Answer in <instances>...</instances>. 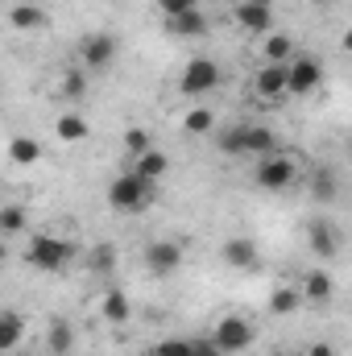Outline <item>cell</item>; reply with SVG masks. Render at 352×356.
I'll list each match as a JSON object with an SVG mask.
<instances>
[{
  "mask_svg": "<svg viewBox=\"0 0 352 356\" xmlns=\"http://www.w3.org/2000/svg\"><path fill=\"white\" fill-rule=\"evenodd\" d=\"M150 203H154V186H150L145 178H137L133 170H125V175H116L108 182V207H112V211L137 216V211H145Z\"/></svg>",
  "mask_w": 352,
  "mask_h": 356,
  "instance_id": "6da1fadb",
  "label": "cell"
},
{
  "mask_svg": "<svg viewBox=\"0 0 352 356\" xmlns=\"http://www.w3.org/2000/svg\"><path fill=\"white\" fill-rule=\"evenodd\" d=\"M75 257V245L67 236H50V232H33L29 236V249H25V261L42 273H58V269L71 266Z\"/></svg>",
  "mask_w": 352,
  "mask_h": 356,
  "instance_id": "7a4b0ae2",
  "label": "cell"
},
{
  "mask_svg": "<svg viewBox=\"0 0 352 356\" xmlns=\"http://www.w3.org/2000/svg\"><path fill=\"white\" fill-rule=\"evenodd\" d=\"M220 79H224L220 63L207 58V54H199V58H191V63L182 67V75H178V91H182L186 99H199V95H207V91L220 88Z\"/></svg>",
  "mask_w": 352,
  "mask_h": 356,
  "instance_id": "3957f363",
  "label": "cell"
},
{
  "mask_svg": "<svg viewBox=\"0 0 352 356\" xmlns=\"http://www.w3.org/2000/svg\"><path fill=\"white\" fill-rule=\"evenodd\" d=\"M116 50H120V42H116L112 33H104V29L79 38V63H83L88 75H104V71L116 63Z\"/></svg>",
  "mask_w": 352,
  "mask_h": 356,
  "instance_id": "277c9868",
  "label": "cell"
},
{
  "mask_svg": "<svg viewBox=\"0 0 352 356\" xmlns=\"http://www.w3.org/2000/svg\"><path fill=\"white\" fill-rule=\"evenodd\" d=\"M257 186L269 191V195H282V191H290L294 182H298V166H294V158H286V154H269L257 162Z\"/></svg>",
  "mask_w": 352,
  "mask_h": 356,
  "instance_id": "5b68a950",
  "label": "cell"
},
{
  "mask_svg": "<svg viewBox=\"0 0 352 356\" xmlns=\"http://www.w3.org/2000/svg\"><path fill=\"white\" fill-rule=\"evenodd\" d=\"M211 340L224 348V353H245L249 344H253V323L245 319V315H224V319H216V327H211Z\"/></svg>",
  "mask_w": 352,
  "mask_h": 356,
  "instance_id": "8992f818",
  "label": "cell"
},
{
  "mask_svg": "<svg viewBox=\"0 0 352 356\" xmlns=\"http://www.w3.org/2000/svg\"><path fill=\"white\" fill-rule=\"evenodd\" d=\"M141 261L150 269V277H175L182 269V245L178 241H150Z\"/></svg>",
  "mask_w": 352,
  "mask_h": 356,
  "instance_id": "52a82bcc",
  "label": "cell"
},
{
  "mask_svg": "<svg viewBox=\"0 0 352 356\" xmlns=\"http://www.w3.org/2000/svg\"><path fill=\"white\" fill-rule=\"evenodd\" d=\"M340 228L328 220V216H315L311 224H307V245H311V253L319 257V261H332L336 253H340Z\"/></svg>",
  "mask_w": 352,
  "mask_h": 356,
  "instance_id": "ba28073f",
  "label": "cell"
},
{
  "mask_svg": "<svg viewBox=\"0 0 352 356\" xmlns=\"http://www.w3.org/2000/svg\"><path fill=\"white\" fill-rule=\"evenodd\" d=\"M286 67H290V95H311L323 83V63L315 54H294Z\"/></svg>",
  "mask_w": 352,
  "mask_h": 356,
  "instance_id": "9c48e42d",
  "label": "cell"
},
{
  "mask_svg": "<svg viewBox=\"0 0 352 356\" xmlns=\"http://www.w3.org/2000/svg\"><path fill=\"white\" fill-rule=\"evenodd\" d=\"M253 91H257V99H269V104L290 95V67L286 63H265L257 71V79H253Z\"/></svg>",
  "mask_w": 352,
  "mask_h": 356,
  "instance_id": "30bf717a",
  "label": "cell"
},
{
  "mask_svg": "<svg viewBox=\"0 0 352 356\" xmlns=\"http://www.w3.org/2000/svg\"><path fill=\"white\" fill-rule=\"evenodd\" d=\"M232 21L245 29V33H273V8H265V4H253V0H241L237 8H232Z\"/></svg>",
  "mask_w": 352,
  "mask_h": 356,
  "instance_id": "8fae6325",
  "label": "cell"
},
{
  "mask_svg": "<svg viewBox=\"0 0 352 356\" xmlns=\"http://www.w3.org/2000/svg\"><path fill=\"white\" fill-rule=\"evenodd\" d=\"M298 286H303V298H307L311 307H328V302L336 298V277H332L328 269H307Z\"/></svg>",
  "mask_w": 352,
  "mask_h": 356,
  "instance_id": "7c38bea8",
  "label": "cell"
},
{
  "mask_svg": "<svg viewBox=\"0 0 352 356\" xmlns=\"http://www.w3.org/2000/svg\"><path fill=\"white\" fill-rule=\"evenodd\" d=\"M99 315H104L112 327H125V323L133 319V302H129V294H125L120 286L104 290V298H99Z\"/></svg>",
  "mask_w": 352,
  "mask_h": 356,
  "instance_id": "4fadbf2b",
  "label": "cell"
},
{
  "mask_svg": "<svg viewBox=\"0 0 352 356\" xmlns=\"http://www.w3.org/2000/svg\"><path fill=\"white\" fill-rule=\"evenodd\" d=\"M220 257H224V266H232V269H253L257 266V245L249 236H228Z\"/></svg>",
  "mask_w": 352,
  "mask_h": 356,
  "instance_id": "5bb4252c",
  "label": "cell"
},
{
  "mask_svg": "<svg viewBox=\"0 0 352 356\" xmlns=\"http://www.w3.org/2000/svg\"><path fill=\"white\" fill-rule=\"evenodd\" d=\"M71 348H75V323L63 319V315H54L50 327H46V353L50 356H67Z\"/></svg>",
  "mask_w": 352,
  "mask_h": 356,
  "instance_id": "9a60e30c",
  "label": "cell"
},
{
  "mask_svg": "<svg viewBox=\"0 0 352 356\" xmlns=\"http://www.w3.org/2000/svg\"><path fill=\"white\" fill-rule=\"evenodd\" d=\"M8 21H13V29H21V33L42 29V25H46V8H42V0H21V4L8 8Z\"/></svg>",
  "mask_w": 352,
  "mask_h": 356,
  "instance_id": "2e32d148",
  "label": "cell"
},
{
  "mask_svg": "<svg viewBox=\"0 0 352 356\" xmlns=\"http://www.w3.org/2000/svg\"><path fill=\"white\" fill-rule=\"evenodd\" d=\"M133 175H137V178H145L150 186H158L162 178L170 175V158H166L162 149H150V154H141V158L133 162Z\"/></svg>",
  "mask_w": 352,
  "mask_h": 356,
  "instance_id": "e0dca14e",
  "label": "cell"
},
{
  "mask_svg": "<svg viewBox=\"0 0 352 356\" xmlns=\"http://www.w3.org/2000/svg\"><path fill=\"white\" fill-rule=\"evenodd\" d=\"M307 298H303V286H278L273 294H269V315H278V319H286V315H294L298 307H303Z\"/></svg>",
  "mask_w": 352,
  "mask_h": 356,
  "instance_id": "ac0fdd59",
  "label": "cell"
},
{
  "mask_svg": "<svg viewBox=\"0 0 352 356\" xmlns=\"http://www.w3.org/2000/svg\"><path fill=\"white\" fill-rule=\"evenodd\" d=\"M166 33H175V38H207V17L199 8L182 13V17H166Z\"/></svg>",
  "mask_w": 352,
  "mask_h": 356,
  "instance_id": "d6986e66",
  "label": "cell"
},
{
  "mask_svg": "<svg viewBox=\"0 0 352 356\" xmlns=\"http://www.w3.org/2000/svg\"><path fill=\"white\" fill-rule=\"evenodd\" d=\"M88 120L79 116V112H63L58 120H54V137L58 141H67V145H79V141H88Z\"/></svg>",
  "mask_w": 352,
  "mask_h": 356,
  "instance_id": "ffe728a7",
  "label": "cell"
},
{
  "mask_svg": "<svg viewBox=\"0 0 352 356\" xmlns=\"http://www.w3.org/2000/svg\"><path fill=\"white\" fill-rule=\"evenodd\" d=\"M216 149H220L224 158H241V154H249V124H232V129H224Z\"/></svg>",
  "mask_w": 352,
  "mask_h": 356,
  "instance_id": "44dd1931",
  "label": "cell"
},
{
  "mask_svg": "<svg viewBox=\"0 0 352 356\" xmlns=\"http://www.w3.org/2000/svg\"><path fill=\"white\" fill-rule=\"evenodd\" d=\"M21 336H25V319H21V311H0V348L13 353V348L21 344Z\"/></svg>",
  "mask_w": 352,
  "mask_h": 356,
  "instance_id": "7402d4cb",
  "label": "cell"
},
{
  "mask_svg": "<svg viewBox=\"0 0 352 356\" xmlns=\"http://www.w3.org/2000/svg\"><path fill=\"white\" fill-rule=\"evenodd\" d=\"M211 129H216V112H211V108H203V104H199V108H191V112L182 116V133H191V137H207Z\"/></svg>",
  "mask_w": 352,
  "mask_h": 356,
  "instance_id": "603a6c76",
  "label": "cell"
},
{
  "mask_svg": "<svg viewBox=\"0 0 352 356\" xmlns=\"http://www.w3.org/2000/svg\"><path fill=\"white\" fill-rule=\"evenodd\" d=\"M8 158H13V166H33V162H42V145L33 137H13L8 141Z\"/></svg>",
  "mask_w": 352,
  "mask_h": 356,
  "instance_id": "cb8c5ba5",
  "label": "cell"
},
{
  "mask_svg": "<svg viewBox=\"0 0 352 356\" xmlns=\"http://www.w3.org/2000/svg\"><path fill=\"white\" fill-rule=\"evenodd\" d=\"M262 54H265V63H290L298 50H294V42H290L286 33H265Z\"/></svg>",
  "mask_w": 352,
  "mask_h": 356,
  "instance_id": "d4e9b609",
  "label": "cell"
},
{
  "mask_svg": "<svg viewBox=\"0 0 352 356\" xmlns=\"http://www.w3.org/2000/svg\"><path fill=\"white\" fill-rule=\"evenodd\" d=\"M249 154H253V158H269V154H278V133L265 129V124H249Z\"/></svg>",
  "mask_w": 352,
  "mask_h": 356,
  "instance_id": "484cf974",
  "label": "cell"
},
{
  "mask_svg": "<svg viewBox=\"0 0 352 356\" xmlns=\"http://www.w3.org/2000/svg\"><path fill=\"white\" fill-rule=\"evenodd\" d=\"M88 266L99 273V277H112L116 273V245H108V241H99V245H91L88 253Z\"/></svg>",
  "mask_w": 352,
  "mask_h": 356,
  "instance_id": "4316f807",
  "label": "cell"
},
{
  "mask_svg": "<svg viewBox=\"0 0 352 356\" xmlns=\"http://www.w3.org/2000/svg\"><path fill=\"white\" fill-rule=\"evenodd\" d=\"M58 91H63V99L67 104H79L83 95H88V71H63V83H58Z\"/></svg>",
  "mask_w": 352,
  "mask_h": 356,
  "instance_id": "83f0119b",
  "label": "cell"
},
{
  "mask_svg": "<svg viewBox=\"0 0 352 356\" xmlns=\"http://www.w3.org/2000/svg\"><path fill=\"white\" fill-rule=\"evenodd\" d=\"M307 186H311V199H315V203H332V199L340 195L336 178L328 175V170H315V175L307 178Z\"/></svg>",
  "mask_w": 352,
  "mask_h": 356,
  "instance_id": "f1b7e54d",
  "label": "cell"
},
{
  "mask_svg": "<svg viewBox=\"0 0 352 356\" xmlns=\"http://www.w3.org/2000/svg\"><path fill=\"white\" fill-rule=\"evenodd\" d=\"M125 149H129V158H133V162H137L141 154H150V149H154L150 129H129V133H125Z\"/></svg>",
  "mask_w": 352,
  "mask_h": 356,
  "instance_id": "f546056e",
  "label": "cell"
},
{
  "mask_svg": "<svg viewBox=\"0 0 352 356\" xmlns=\"http://www.w3.org/2000/svg\"><path fill=\"white\" fill-rule=\"evenodd\" d=\"M0 232H4V236L25 232V207H21V203H8V207L0 211Z\"/></svg>",
  "mask_w": 352,
  "mask_h": 356,
  "instance_id": "4dcf8cb0",
  "label": "cell"
},
{
  "mask_svg": "<svg viewBox=\"0 0 352 356\" xmlns=\"http://www.w3.org/2000/svg\"><path fill=\"white\" fill-rule=\"evenodd\" d=\"M154 356H195V340H182V336H166L162 344H154Z\"/></svg>",
  "mask_w": 352,
  "mask_h": 356,
  "instance_id": "1f68e13d",
  "label": "cell"
},
{
  "mask_svg": "<svg viewBox=\"0 0 352 356\" xmlns=\"http://www.w3.org/2000/svg\"><path fill=\"white\" fill-rule=\"evenodd\" d=\"M158 8H162V17H182V13H195L199 0H158Z\"/></svg>",
  "mask_w": 352,
  "mask_h": 356,
  "instance_id": "d6a6232c",
  "label": "cell"
},
{
  "mask_svg": "<svg viewBox=\"0 0 352 356\" xmlns=\"http://www.w3.org/2000/svg\"><path fill=\"white\" fill-rule=\"evenodd\" d=\"M195 356H228V353H224L211 336H203V340H195Z\"/></svg>",
  "mask_w": 352,
  "mask_h": 356,
  "instance_id": "836d02e7",
  "label": "cell"
},
{
  "mask_svg": "<svg viewBox=\"0 0 352 356\" xmlns=\"http://www.w3.org/2000/svg\"><path fill=\"white\" fill-rule=\"evenodd\" d=\"M307 356H336V348H332L328 340H315V344H311V353H307Z\"/></svg>",
  "mask_w": 352,
  "mask_h": 356,
  "instance_id": "e575fe53",
  "label": "cell"
},
{
  "mask_svg": "<svg viewBox=\"0 0 352 356\" xmlns=\"http://www.w3.org/2000/svg\"><path fill=\"white\" fill-rule=\"evenodd\" d=\"M340 50H344V54H352V29H344V38H340Z\"/></svg>",
  "mask_w": 352,
  "mask_h": 356,
  "instance_id": "d590c367",
  "label": "cell"
},
{
  "mask_svg": "<svg viewBox=\"0 0 352 356\" xmlns=\"http://www.w3.org/2000/svg\"><path fill=\"white\" fill-rule=\"evenodd\" d=\"M311 4H319V8H328V4H332V0H311Z\"/></svg>",
  "mask_w": 352,
  "mask_h": 356,
  "instance_id": "8d00e7d4",
  "label": "cell"
},
{
  "mask_svg": "<svg viewBox=\"0 0 352 356\" xmlns=\"http://www.w3.org/2000/svg\"><path fill=\"white\" fill-rule=\"evenodd\" d=\"M253 4H265V8H273V0H253Z\"/></svg>",
  "mask_w": 352,
  "mask_h": 356,
  "instance_id": "74e56055",
  "label": "cell"
},
{
  "mask_svg": "<svg viewBox=\"0 0 352 356\" xmlns=\"http://www.w3.org/2000/svg\"><path fill=\"white\" fill-rule=\"evenodd\" d=\"M137 356H154V348H150V353H137Z\"/></svg>",
  "mask_w": 352,
  "mask_h": 356,
  "instance_id": "f35d334b",
  "label": "cell"
}]
</instances>
